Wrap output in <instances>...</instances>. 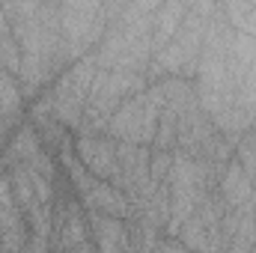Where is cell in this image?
<instances>
[{
  "label": "cell",
  "instance_id": "cell-1",
  "mask_svg": "<svg viewBox=\"0 0 256 253\" xmlns=\"http://www.w3.org/2000/svg\"><path fill=\"white\" fill-rule=\"evenodd\" d=\"M161 3H122L120 15L108 24L102 42L96 45L98 68L146 74L152 63V24Z\"/></svg>",
  "mask_w": 256,
  "mask_h": 253
},
{
  "label": "cell",
  "instance_id": "cell-2",
  "mask_svg": "<svg viewBox=\"0 0 256 253\" xmlns=\"http://www.w3.org/2000/svg\"><path fill=\"white\" fill-rule=\"evenodd\" d=\"M21 57L48 66L54 80L68 68L60 36V3H3Z\"/></svg>",
  "mask_w": 256,
  "mask_h": 253
},
{
  "label": "cell",
  "instance_id": "cell-3",
  "mask_svg": "<svg viewBox=\"0 0 256 253\" xmlns=\"http://www.w3.org/2000/svg\"><path fill=\"white\" fill-rule=\"evenodd\" d=\"M214 12V3L200 0V3H188L185 21L179 24L176 36L170 39V45L149 63L146 68V80L158 84L164 78H185V80H196V66H200V54H202V39H206V27L208 18Z\"/></svg>",
  "mask_w": 256,
  "mask_h": 253
},
{
  "label": "cell",
  "instance_id": "cell-4",
  "mask_svg": "<svg viewBox=\"0 0 256 253\" xmlns=\"http://www.w3.org/2000/svg\"><path fill=\"white\" fill-rule=\"evenodd\" d=\"M122 3H60V36L68 66L96 51L108 24L120 15Z\"/></svg>",
  "mask_w": 256,
  "mask_h": 253
},
{
  "label": "cell",
  "instance_id": "cell-5",
  "mask_svg": "<svg viewBox=\"0 0 256 253\" xmlns=\"http://www.w3.org/2000/svg\"><path fill=\"white\" fill-rule=\"evenodd\" d=\"M96 72H98V60H96V54L90 51L86 57H80L78 63L68 66L63 74L48 86L51 102H54V116H57V122H60L68 134H78V131H80L84 108H86V98H90Z\"/></svg>",
  "mask_w": 256,
  "mask_h": 253
},
{
  "label": "cell",
  "instance_id": "cell-6",
  "mask_svg": "<svg viewBox=\"0 0 256 253\" xmlns=\"http://www.w3.org/2000/svg\"><path fill=\"white\" fill-rule=\"evenodd\" d=\"M161 110H164L161 84H149L143 92L120 104V110L114 114L108 126V137L122 140V143H137V146H152Z\"/></svg>",
  "mask_w": 256,
  "mask_h": 253
},
{
  "label": "cell",
  "instance_id": "cell-7",
  "mask_svg": "<svg viewBox=\"0 0 256 253\" xmlns=\"http://www.w3.org/2000/svg\"><path fill=\"white\" fill-rule=\"evenodd\" d=\"M74 158L102 182H110L120 190V161H116V140L108 134H72Z\"/></svg>",
  "mask_w": 256,
  "mask_h": 253
},
{
  "label": "cell",
  "instance_id": "cell-8",
  "mask_svg": "<svg viewBox=\"0 0 256 253\" xmlns=\"http://www.w3.org/2000/svg\"><path fill=\"white\" fill-rule=\"evenodd\" d=\"M86 224H90V242L96 244L98 253H128L131 250L128 220L86 212Z\"/></svg>",
  "mask_w": 256,
  "mask_h": 253
},
{
  "label": "cell",
  "instance_id": "cell-9",
  "mask_svg": "<svg viewBox=\"0 0 256 253\" xmlns=\"http://www.w3.org/2000/svg\"><path fill=\"white\" fill-rule=\"evenodd\" d=\"M218 196L224 200L226 212H238V208H254L256 206V185L250 176L244 173V167L232 158L218 182Z\"/></svg>",
  "mask_w": 256,
  "mask_h": 253
},
{
  "label": "cell",
  "instance_id": "cell-10",
  "mask_svg": "<svg viewBox=\"0 0 256 253\" xmlns=\"http://www.w3.org/2000/svg\"><path fill=\"white\" fill-rule=\"evenodd\" d=\"M218 134V128L212 122V116L200 108H194L188 114H182L179 120V131H176V152L182 155H191V158H200L202 146Z\"/></svg>",
  "mask_w": 256,
  "mask_h": 253
},
{
  "label": "cell",
  "instance_id": "cell-11",
  "mask_svg": "<svg viewBox=\"0 0 256 253\" xmlns=\"http://www.w3.org/2000/svg\"><path fill=\"white\" fill-rule=\"evenodd\" d=\"M185 12H188V3H161L158 6V15H155V24H152V60L170 45V39L176 36L179 24L185 21Z\"/></svg>",
  "mask_w": 256,
  "mask_h": 253
},
{
  "label": "cell",
  "instance_id": "cell-12",
  "mask_svg": "<svg viewBox=\"0 0 256 253\" xmlns=\"http://www.w3.org/2000/svg\"><path fill=\"white\" fill-rule=\"evenodd\" d=\"M128 236H131V250L134 253H152L158 248V242L164 238V232L155 224H149L137 214L128 220Z\"/></svg>",
  "mask_w": 256,
  "mask_h": 253
},
{
  "label": "cell",
  "instance_id": "cell-13",
  "mask_svg": "<svg viewBox=\"0 0 256 253\" xmlns=\"http://www.w3.org/2000/svg\"><path fill=\"white\" fill-rule=\"evenodd\" d=\"M224 12L232 24L236 33H244V36H254L256 39V3H224Z\"/></svg>",
  "mask_w": 256,
  "mask_h": 253
},
{
  "label": "cell",
  "instance_id": "cell-14",
  "mask_svg": "<svg viewBox=\"0 0 256 253\" xmlns=\"http://www.w3.org/2000/svg\"><path fill=\"white\" fill-rule=\"evenodd\" d=\"M170 167H173V152H152V161H149V182H152V188L167 182Z\"/></svg>",
  "mask_w": 256,
  "mask_h": 253
},
{
  "label": "cell",
  "instance_id": "cell-15",
  "mask_svg": "<svg viewBox=\"0 0 256 253\" xmlns=\"http://www.w3.org/2000/svg\"><path fill=\"white\" fill-rule=\"evenodd\" d=\"M152 253H188V250H185L179 242H173V238H161V242H158V248H155Z\"/></svg>",
  "mask_w": 256,
  "mask_h": 253
},
{
  "label": "cell",
  "instance_id": "cell-16",
  "mask_svg": "<svg viewBox=\"0 0 256 253\" xmlns=\"http://www.w3.org/2000/svg\"><path fill=\"white\" fill-rule=\"evenodd\" d=\"M12 30H9V21H6V12H3V3H0V39L3 36H9Z\"/></svg>",
  "mask_w": 256,
  "mask_h": 253
},
{
  "label": "cell",
  "instance_id": "cell-17",
  "mask_svg": "<svg viewBox=\"0 0 256 253\" xmlns=\"http://www.w3.org/2000/svg\"><path fill=\"white\" fill-rule=\"evenodd\" d=\"M128 253H134V250H128Z\"/></svg>",
  "mask_w": 256,
  "mask_h": 253
}]
</instances>
